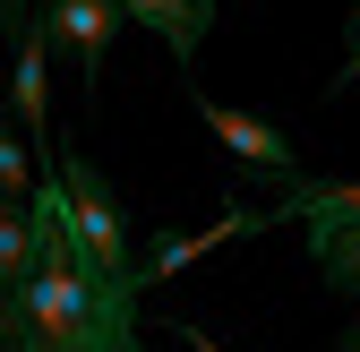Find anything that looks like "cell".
<instances>
[{"mask_svg": "<svg viewBox=\"0 0 360 352\" xmlns=\"http://www.w3.org/2000/svg\"><path fill=\"white\" fill-rule=\"evenodd\" d=\"M43 258H34V284L18 301H0V352H138L146 318H138V284H120L103 267H86V249L60 224V189L43 181Z\"/></svg>", "mask_w": 360, "mask_h": 352, "instance_id": "cell-1", "label": "cell"}, {"mask_svg": "<svg viewBox=\"0 0 360 352\" xmlns=\"http://www.w3.org/2000/svg\"><path fill=\"white\" fill-rule=\"evenodd\" d=\"M52 189H60V224H69V241L86 249V267H103V275H120V284H138L146 258L129 249V215H120L112 181H103L86 155H60V163H52ZM138 292H146V284H138Z\"/></svg>", "mask_w": 360, "mask_h": 352, "instance_id": "cell-2", "label": "cell"}, {"mask_svg": "<svg viewBox=\"0 0 360 352\" xmlns=\"http://www.w3.org/2000/svg\"><path fill=\"white\" fill-rule=\"evenodd\" d=\"M198 103V120H206V138L232 155V172L240 181H257V189H275V198H300L309 189V172H300V146L283 138L275 120H257V112H232V103H214V95H189Z\"/></svg>", "mask_w": 360, "mask_h": 352, "instance_id": "cell-3", "label": "cell"}, {"mask_svg": "<svg viewBox=\"0 0 360 352\" xmlns=\"http://www.w3.org/2000/svg\"><path fill=\"white\" fill-rule=\"evenodd\" d=\"M34 18H43V34H52V52L77 69V86H86V103H95V86H103V61H112V43H120V26H138L120 9V0H34Z\"/></svg>", "mask_w": 360, "mask_h": 352, "instance_id": "cell-4", "label": "cell"}, {"mask_svg": "<svg viewBox=\"0 0 360 352\" xmlns=\"http://www.w3.org/2000/svg\"><path fill=\"white\" fill-rule=\"evenodd\" d=\"M9 112L26 120V138L43 163H60L52 155V34H43V18L18 26V77H9Z\"/></svg>", "mask_w": 360, "mask_h": 352, "instance_id": "cell-5", "label": "cell"}, {"mask_svg": "<svg viewBox=\"0 0 360 352\" xmlns=\"http://www.w3.org/2000/svg\"><path fill=\"white\" fill-rule=\"evenodd\" d=\"M275 224V206H232L223 224H206V232H180V241H163V249H146V267H138V284L155 292V284H172L189 258H206V249H223V241H249V232H266Z\"/></svg>", "mask_w": 360, "mask_h": 352, "instance_id": "cell-6", "label": "cell"}, {"mask_svg": "<svg viewBox=\"0 0 360 352\" xmlns=\"http://www.w3.org/2000/svg\"><path fill=\"white\" fill-rule=\"evenodd\" d=\"M120 9H129V18H138V26H155V34H163V52H172L180 69H189V61H198V43H206V26H214V9H223V0H120Z\"/></svg>", "mask_w": 360, "mask_h": 352, "instance_id": "cell-7", "label": "cell"}, {"mask_svg": "<svg viewBox=\"0 0 360 352\" xmlns=\"http://www.w3.org/2000/svg\"><path fill=\"white\" fill-rule=\"evenodd\" d=\"M275 224H360V181H309L300 198H275Z\"/></svg>", "mask_w": 360, "mask_h": 352, "instance_id": "cell-8", "label": "cell"}, {"mask_svg": "<svg viewBox=\"0 0 360 352\" xmlns=\"http://www.w3.org/2000/svg\"><path fill=\"white\" fill-rule=\"evenodd\" d=\"M309 232V258L335 292H360V224H300Z\"/></svg>", "mask_w": 360, "mask_h": 352, "instance_id": "cell-9", "label": "cell"}, {"mask_svg": "<svg viewBox=\"0 0 360 352\" xmlns=\"http://www.w3.org/2000/svg\"><path fill=\"white\" fill-rule=\"evenodd\" d=\"M34 146H18V129H9V138H0V198H9V206H26L34 198Z\"/></svg>", "mask_w": 360, "mask_h": 352, "instance_id": "cell-10", "label": "cell"}, {"mask_svg": "<svg viewBox=\"0 0 360 352\" xmlns=\"http://www.w3.org/2000/svg\"><path fill=\"white\" fill-rule=\"evenodd\" d=\"M360 86V9H352V43H343V69L326 77V95H352Z\"/></svg>", "mask_w": 360, "mask_h": 352, "instance_id": "cell-11", "label": "cell"}, {"mask_svg": "<svg viewBox=\"0 0 360 352\" xmlns=\"http://www.w3.org/2000/svg\"><path fill=\"white\" fill-rule=\"evenodd\" d=\"M180 344H189V352H223L214 335H198V327H180Z\"/></svg>", "mask_w": 360, "mask_h": 352, "instance_id": "cell-12", "label": "cell"}, {"mask_svg": "<svg viewBox=\"0 0 360 352\" xmlns=\"http://www.w3.org/2000/svg\"><path fill=\"white\" fill-rule=\"evenodd\" d=\"M343 352H360V310H352V327H343Z\"/></svg>", "mask_w": 360, "mask_h": 352, "instance_id": "cell-13", "label": "cell"}]
</instances>
